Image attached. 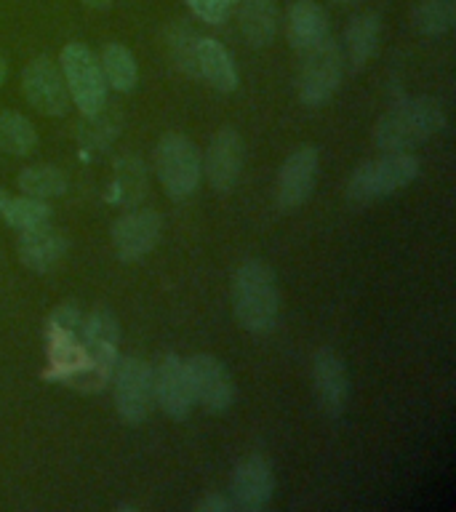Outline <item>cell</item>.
I'll use <instances>...</instances> for the list:
<instances>
[{"instance_id":"obj_5","label":"cell","mask_w":456,"mask_h":512,"mask_svg":"<svg viewBox=\"0 0 456 512\" xmlns=\"http://www.w3.org/2000/svg\"><path fill=\"white\" fill-rule=\"evenodd\" d=\"M422 171V163L411 152H384L379 158L366 160L352 171L347 182V198L355 203L382 200L392 192L403 190Z\"/></svg>"},{"instance_id":"obj_34","label":"cell","mask_w":456,"mask_h":512,"mask_svg":"<svg viewBox=\"0 0 456 512\" xmlns=\"http://www.w3.org/2000/svg\"><path fill=\"white\" fill-rule=\"evenodd\" d=\"M6 75H8V64H6V59L0 56V86H3V80H6Z\"/></svg>"},{"instance_id":"obj_35","label":"cell","mask_w":456,"mask_h":512,"mask_svg":"<svg viewBox=\"0 0 456 512\" xmlns=\"http://www.w3.org/2000/svg\"><path fill=\"white\" fill-rule=\"evenodd\" d=\"M6 203H8V192L3 190V187H0V211L6 208Z\"/></svg>"},{"instance_id":"obj_7","label":"cell","mask_w":456,"mask_h":512,"mask_svg":"<svg viewBox=\"0 0 456 512\" xmlns=\"http://www.w3.org/2000/svg\"><path fill=\"white\" fill-rule=\"evenodd\" d=\"M59 70L70 91V102H75L83 115H96L107 104V80L102 75L99 59L86 43L72 40L59 54Z\"/></svg>"},{"instance_id":"obj_23","label":"cell","mask_w":456,"mask_h":512,"mask_svg":"<svg viewBox=\"0 0 456 512\" xmlns=\"http://www.w3.org/2000/svg\"><path fill=\"white\" fill-rule=\"evenodd\" d=\"M99 67H102V75L107 80V88H115L120 94H128L134 91L136 83H139V67H136V56L128 51L123 43L112 40L102 48V56H99Z\"/></svg>"},{"instance_id":"obj_13","label":"cell","mask_w":456,"mask_h":512,"mask_svg":"<svg viewBox=\"0 0 456 512\" xmlns=\"http://www.w3.org/2000/svg\"><path fill=\"white\" fill-rule=\"evenodd\" d=\"M163 222L152 208H134L115 219L110 227V240L120 262H139L158 246Z\"/></svg>"},{"instance_id":"obj_11","label":"cell","mask_w":456,"mask_h":512,"mask_svg":"<svg viewBox=\"0 0 456 512\" xmlns=\"http://www.w3.org/2000/svg\"><path fill=\"white\" fill-rule=\"evenodd\" d=\"M187 363L192 400L208 414H224L235 403V379L214 355H192Z\"/></svg>"},{"instance_id":"obj_6","label":"cell","mask_w":456,"mask_h":512,"mask_svg":"<svg viewBox=\"0 0 456 512\" xmlns=\"http://www.w3.org/2000/svg\"><path fill=\"white\" fill-rule=\"evenodd\" d=\"M344 78V54L331 35L318 46L302 51L296 75V94L304 107H323L339 91Z\"/></svg>"},{"instance_id":"obj_29","label":"cell","mask_w":456,"mask_h":512,"mask_svg":"<svg viewBox=\"0 0 456 512\" xmlns=\"http://www.w3.org/2000/svg\"><path fill=\"white\" fill-rule=\"evenodd\" d=\"M115 136H118V123L110 115H104V110L86 115V123L80 126V144L91 152L107 147Z\"/></svg>"},{"instance_id":"obj_25","label":"cell","mask_w":456,"mask_h":512,"mask_svg":"<svg viewBox=\"0 0 456 512\" xmlns=\"http://www.w3.org/2000/svg\"><path fill=\"white\" fill-rule=\"evenodd\" d=\"M19 190L30 198L51 200L62 198L67 192V174H64L59 166H51V163H38V166H27L16 179Z\"/></svg>"},{"instance_id":"obj_17","label":"cell","mask_w":456,"mask_h":512,"mask_svg":"<svg viewBox=\"0 0 456 512\" xmlns=\"http://www.w3.org/2000/svg\"><path fill=\"white\" fill-rule=\"evenodd\" d=\"M312 390H315L320 411L328 419H339L347 411L350 376H347L344 360L331 347H320L312 355Z\"/></svg>"},{"instance_id":"obj_16","label":"cell","mask_w":456,"mask_h":512,"mask_svg":"<svg viewBox=\"0 0 456 512\" xmlns=\"http://www.w3.org/2000/svg\"><path fill=\"white\" fill-rule=\"evenodd\" d=\"M318 168V147L302 144V147L288 152V158L283 160L278 171V187H275V198H278V206L283 211L299 208L304 200L310 198L315 182H318Z\"/></svg>"},{"instance_id":"obj_4","label":"cell","mask_w":456,"mask_h":512,"mask_svg":"<svg viewBox=\"0 0 456 512\" xmlns=\"http://www.w3.org/2000/svg\"><path fill=\"white\" fill-rule=\"evenodd\" d=\"M83 312L78 304L64 302L51 310L46 318V379L70 384L86 366V350H83Z\"/></svg>"},{"instance_id":"obj_28","label":"cell","mask_w":456,"mask_h":512,"mask_svg":"<svg viewBox=\"0 0 456 512\" xmlns=\"http://www.w3.org/2000/svg\"><path fill=\"white\" fill-rule=\"evenodd\" d=\"M51 214H54V211H51V206H48V200L30 198V195H22V198H8L6 208L0 211L3 222L19 232L40 227V224H48L51 222Z\"/></svg>"},{"instance_id":"obj_24","label":"cell","mask_w":456,"mask_h":512,"mask_svg":"<svg viewBox=\"0 0 456 512\" xmlns=\"http://www.w3.org/2000/svg\"><path fill=\"white\" fill-rule=\"evenodd\" d=\"M38 142V128L32 126L30 118H24L22 112L14 110L0 112V150L24 158V155L35 152Z\"/></svg>"},{"instance_id":"obj_22","label":"cell","mask_w":456,"mask_h":512,"mask_svg":"<svg viewBox=\"0 0 456 512\" xmlns=\"http://www.w3.org/2000/svg\"><path fill=\"white\" fill-rule=\"evenodd\" d=\"M328 38V16L315 0H294L288 8V43L299 54Z\"/></svg>"},{"instance_id":"obj_18","label":"cell","mask_w":456,"mask_h":512,"mask_svg":"<svg viewBox=\"0 0 456 512\" xmlns=\"http://www.w3.org/2000/svg\"><path fill=\"white\" fill-rule=\"evenodd\" d=\"M67 246H70L67 235L48 222L32 227V230H24L19 235V243H16V254H19V262L30 272H48L62 262Z\"/></svg>"},{"instance_id":"obj_21","label":"cell","mask_w":456,"mask_h":512,"mask_svg":"<svg viewBox=\"0 0 456 512\" xmlns=\"http://www.w3.org/2000/svg\"><path fill=\"white\" fill-rule=\"evenodd\" d=\"M382 38V19L371 11L355 14L344 27V51H347V64L352 72H360L371 59Z\"/></svg>"},{"instance_id":"obj_33","label":"cell","mask_w":456,"mask_h":512,"mask_svg":"<svg viewBox=\"0 0 456 512\" xmlns=\"http://www.w3.org/2000/svg\"><path fill=\"white\" fill-rule=\"evenodd\" d=\"M86 8H94V11H107L112 6V0H80Z\"/></svg>"},{"instance_id":"obj_19","label":"cell","mask_w":456,"mask_h":512,"mask_svg":"<svg viewBox=\"0 0 456 512\" xmlns=\"http://www.w3.org/2000/svg\"><path fill=\"white\" fill-rule=\"evenodd\" d=\"M195 67H198V78H203L211 88L232 94L238 88V67L230 51L214 38H198L195 40Z\"/></svg>"},{"instance_id":"obj_10","label":"cell","mask_w":456,"mask_h":512,"mask_svg":"<svg viewBox=\"0 0 456 512\" xmlns=\"http://www.w3.org/2000/svg\"><path fill=\"white\" fill-rule=\"evenodd\" d=\"M22 94L30 107L46 118H62L70 112V91L62 78V70L48 56H35L24 64Z\"/></svg>"},{"instance_id":"obj_3","label":"cell","mask_w":456,"mask_h":512,"mask_svg":"<svg viewBox=\"0 0 456 512\" xmlns=\"http://www.w3.org/2000/svg\"><path fill=\"white\" fill-rule=\"evenodd\" d=\"M83 350H86V366L67 387L78 392H102L112 382V371L118 363L120 326L118 318L107 307H99L91 315H83Z\"/></svg>"},{"instance_id":"obj_30","label":"cell","mask_w":456,"mask_h":512,"mask_svg":"<svg viewBox=\"0 0 456 512\" xmlns=\"http://www.w3.org/2000/svg\"><path fill=\"white\" fill-rule=\"evenodd\" d=\"M195 40L198 35L187 27H176L168 38V46H171V56H174L176 67L192 78H198V67H195Z\"/></svg>"},{"instance_id":"obj_8","label":"cell","mask_w":456,"mask_h":512,"mask_svg":"<svg viewBox=\"0 0 456 512\" xmlns=\"http://www.w3.org/2000/svg\"><path fill=\"white\" fill-rule=\"evenodd\" d=\"M155 171L168 198H190L192 192L198 190L200 174H203L200 152L190 136L176 134V131L160 136V142L155 144Z\"/></svg>"},{"instance_id":"obj_26","label":"cell","mask_w":456,"mask_h":512,"mask_svg":"<svg viewBox=\"0 0 456 512\" xmlns=\"http://www.w3.org/2000/svg\"><path fill=\"white\" fill-rule=\"evenodd\" d=\"M411 22L427 38H440L456 24L454 0H419L411 11Z\"/></svg>"},{"instance_id":"obj_2","label":"cell","mask_w":456,"mask_h":512,"mask_svg":"<svg viewBox=\"0 0 456 512\" xmlns=\"http://www.w3.org/2000/svg\"><path fill=\"white\" fill-rule=\"evenodd\" d=\"M232 310L248 334H270L278 323L280 288L270 264L246 259L232 275Z\"/></svg>"},{"instance_id":"obj_1","label":"cell","mask_w":456,"mask_h":512,"mask_svg":"<svg viewBox=\"0 0 456 512\" xmlns=\"http://www.w3.org/2000/svg\"><path fill=\"white\" fill-rule=\"evenodd\" d=\"M446 128V112L430 96H403L376 120L374 144L382 152H408Z\"/></svg>"},{"instance_id":"obj_12","label":"cell","mask_w":456,"mask_h":512,"mask_svg":"<svg viewBox=\"0 0 456 512\" xmlns=\"http://www.w3.org/2000/svg\"><path fill=\"white\" fill-rule=\"evenodd\" d=\"M275 494V472L267 456L251 454L235 464L230 478L232 510L262 512L270 507Z\"/></svg>"},{"instance_id":"obj_27","label":"cell","mask_w":456,"mask_h":512,"mask_svg":"<svg viewBox=\"0 0 456 512\" xmlns=\"http://www.w3.org/2000/svg\"><path fill=\"white\" fill-rule=\"evenodd\" d=\"M112 200H118L123 206L139 203L147 190V174L139 158H120L115 163V174H112Z\"/></svg>"},{"instance_id":"obj_31","label":"cell","mask_w":456,"mask_h":512,"mask_svg":"<svg viewBox=\"0 0 456 512\" xmlns=\"http://www.w3.org/2000/svg\"><path fill=\"white\" fill-rule=\"evenodd\" d=\"M235 3L238 0H187V6L200 22L211 24V27H222L230 14L235 11Z\"/></svg>"},{"instance_id":"obj_36","label":"cell","mask_w":456,"mask_h":512,"mask_svg":"<svg viewBox=\"0 0 456 512\" xmlns=\"http://www.w3.org/2000/svg\"><path fill=\"white\" fill-rule=\"evenodd\" d=\"M115 510H123V512H134L136 507H134V504H118V507H115Z\"/></svg>"},{"instance_id":"obj_9","label":"cell","mask_w":456,"mask_h":512,"mask_svg":"<svg viewBox=\"0 0 456 512\" xmlns=\"http://www.w3.org/2000/svg\"><path fill=\"white\" fill-rule=\"evenodd\" d=\"M115 411L126 424H142L152 408V366L147 360L126 355L112 371Z\"/></svg>"},{"instance_id":"obj_15","label":"cell","mask_w":456,"mask_h":512,"mask_svg":"<svg viewBox=\"0 0 456 512\" xmlns=\"http://www.w3.org/2000/svg\"><path fill=\"white\" fill-rule=\"evenodd\" d=\"M246 163V144L243 136L235 128H219L206 147V158H203V174L208 184L214 187L219 195L227 192L238 184L240 171Z\"/></svg>"},{"instance_id":"obj_20","label":"cell","mask_w":456,"mask_h":512,"mask_svg":"<svg viewBox=\"0 0 456 512\" xmlns=\"http://www.w3.org/2000/svg\"><path fill=\"white\" fill-rule=\"evenodd\" d=\"M238 27L248 46H270L280 27L278 0H240Z\"/></svg>"},{"instance_id":"obj_32","label":"cell","mask_w":456,"mask_h":512,"mask_svg":"<svg viewBox=\"0 0 456 512\" xmlns=\"http://www.w3.org/2000/svg\"><path fill=\"white\" fill-rule=\"evenodd\" d=\"M195 510L198 512H232V502L230 496H222V494H206L195 504Z\"/></svg>"},{"instance_id":"obj_14","label":"cell","mask_w":456,"mask_h":512,"mask_svg":"<svg viewBox=\"0 0 456 512\" xmlns=\"http://www.w3.org/2000/svg\"><path fill=\"white\" fill-rule=\"evenodd\" d=\"M152 403H158L160 411L174 422L190 416L195 400H192L187 363L179 355H166L160 358L158 368H152Z\"/></svg>"},{"instance_id":"obj_37","label":"cell","mask_w":456,"mask_h":512,"mask_svg":"<svg viewBox=\"0 0 456 512\" xmlns=\"http://www.w3.org/2000/svg\"><path fill=\"white\" fill-rule=\"evenodd\" d=\"M334 3H355V0H334Z\"/></svg>"}]
</instances>
